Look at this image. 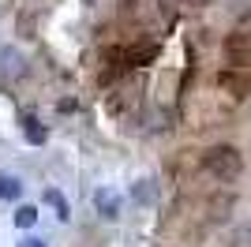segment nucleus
<instances>
[{
    "label": "nucleus",
    "mask_w": 251,
    "mask_h": 247,
    "mask_svg": "<svg viewBox=\"0 0 251 247\" xmlns=\"http://www.w3.org/2000/svg\"><path fill=\"white\" fill-rule=\"evenodd\" d=\"M244 169V157L236 146L221 143V146H210L206 154H202V173L214 176V180H221V184H229V180H236Z\"/></svg>",
    "instance_id": "obj_1"
},
{
    "label": "nucleus",
    "mask_w": 251,
    "mask_h": 247,
    "mask_svg": "<svg viewBox=\"0 0 251 247\" xmlns=\"http://www.w3.org/2000/svg\"><path fill=\"white\" fill-rule=\"evenodd\" d=\"M26 75V56L11 45H0V79L4 82H19Z\"/></svg>",
    "instance_id": "obj_2"
},
{
    "label": "nucleus",
    "mask_w": 251,
    "mask_h": 247,
    "mask_svg": "<svg viewBox=\"0 0 251 247\" xmlns=\"http://www.w3.org/2000/svg\"><path fill=\"white\" fill-rule=\"evenodd\" d=\"M225 52H229V64H236V68H248V64H251V38L236 30L229 41H225Z\"/></svg>",
    "instance_id": "obj_3"
},
{
    "label": "nucleus",
    "mask_w": 251,
    "mask_h": 247,
    "mask_svg": "<svg viewBox=\"0 0 251 247\" xmlns=\"http://www.w3.org/2000/svg\"><path fill=\"white\" fill-rule=\"evenodd\" d=\"M94 206H98V214H101L105 221H116V217H120V195H116L113 187H101L94 195Z\"/></svg>",
    "instance_id": "obj_4"
},
{
    "label": "nucleus",
    "mask_w": 251,
    "mask_h": 247,
    "mask_svg": "<svg viewBox=\"0 0 251 247\" xmlns=\"http://www.w3.org/2000/svg\"><path fill=\"white\" fill-rule=\"evenodd\" d=\"M23 139H26V143H30V146H42L45 139H49V131H45V127H42V120H38V116L23 113Z\"/></svg>",
    "instance_id": "obj_5"
},
{
    "label": "nucleus",
    "mask_w": 251,
    "mask_h": 247,
    "mask_svg": "<svg viewBox=\"0 0 251 247\" xmlns=\"http://www.w3.org/2000/svg\"><path fill=\"white\" fill-rule=\"evenodd\" d=\"M221 86L232 90L236 98H244V94L251 90V79H248V75H236V72H225V75H221Z\"/></svg>",
    "instance_id": "obj_6"
},
{
    "label": "nucleus",
    "mask_w": 251,
    "mask_h": 247,
    "mask_svg": "<svg viewBox=\"0 0 251 247\" xmlns=\"http://www.w3.org/2000/svg\"><path fill=\"white\" fill-rule=\"evenodd\" d=\"M19 191H23V184L15 180V176L0 173V198H19Z\"/></svg>",
    "instance_id": "obj_7"
},
{
    "label": "nucleus",
    "mask_w": 251,
    "mask_h": 247,
    "mask_svg": "<svg viewBox=\"0 0 251 247\" xmlns=\"http://www.w3.org/2000/svg\"><path fill=\"white\" fill-rule=\"evenodd\" d=\"M34 221H38V206L23 202L19 210H15V225H19V228H34Z\"/></svg>",
    "instance_id": "obj_8"
},
{
    "label": "nucleus",
    "mask_w": 251,
    "mask_h": 247,
    "mask_svg": "<svg viewBox=\"0 0 251 247\" xmlns=\"http://www.w3.org/2000/svg\"><path fill=\"white\" fill-rule=\"evenodd\" d=\"M45 198L52 202V210H56V217H60V221H68V217H72V214H68V202H64L56 191H45Z\"/></svg>",
    "instance_id": "obj_9"
},
{
    "label": "nucleus",
    "mask_w": 251,
    "mask_h": 247,
    "mask_svg": "<svg viewBox=\"0 0 251 247\" xmlns=\"http://www.w3.org/2000/svg\"><path fill=\"white\" fill-rule=\"evenodd\" d=\"M135 198H139V202H150V198H154V180H139Z\"/></svg>",
    "instance_id": "obj_10"
},
{
    "label": "nucleus",
    "mask_w": 251,
    "mask_h": 247,
    "mask_svg": "<svg viewBox=\"0 0 251 247\" xmlns=\"http://www.w3.org/2000/svg\"><path fill=\"white\" fill-rule=\"evenodd\" d=\"M184 8H206V4H214V0H180Z\"/></svg>",
    "instance_id": "obj_11"
},
{
    "label": "nucleus",
    "mask_w": 251,
    "mask_h": 247,
    "mask_svg": "<svg viewBox=\"0 0 251 247\" xmlns=\"http://www.w3.org/2000/svg\"><path fill=\"white\" fill-rule=\"evenodd\" d=\"M19 247H45V244H42V240H23Z\"/></svg>",
    "instance_id": "obj_12"
},
{
    "label": "nucleus",
    "mask_w": 251,
    "mask_h": 247,
    "mask_svg": "<svg viewBox=\"0 0 251 247\" xmlns=\"http://www.w3.org/2000/svg\"><path fill=\"white\" fill-rule=\"evenodd\" d=\"M83 4H94V0H83Z\"/></svg>",
    "instance_id": "obj_13"
}]
</instances>
